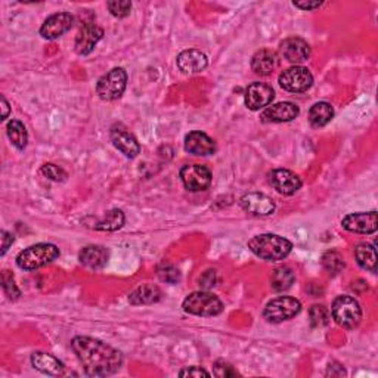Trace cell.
<instances>
[{
	"mask_svg": "<svg viewBox=\"0 0 378 378\" xmlns=\"http://www.w3.org/2000/svg\"><path fill=\"white\" fill-rule=\"evenodd\" d=\"M71 349L91 377L113 375L123 365V355L98 338L77 335L71 340Z\"/></svg>",
	"mask_w": 378,
	"mask_h": 378,
	"instance_id": "1",
	"label": "cell"
},
{
	"mask_svg": "<svg viewBox=\"0 0 378 378\" xmlns=\"http://www.w3.org/2000/svg\"><path fill=\"white\" fill-rule=\"evenodd\" d=\"M247 245L252 250V253L267 262L284 260L293 250L291 241H288L287 238L276 234L256 235L248 241Z\"/></svg>",
	"mask_w": 378,
	"mask_h": 378,
	"instance_id": "2",
	"label": "cell"
},
{
	"mask_svg": "<svg viewBox=\"0 0 378 378\" xmlns=\"http://www.w3.org/2000/svg\"><path fill=\"white\" fill-rule=\"evenodd\" d=\"M59 257V248L55 244L41 243L25 248L16 256V265L23 271H36L52 263Z\"/></svg>",
	"mask_w": 378,
	"mask_h": 378,
	"instance_id": "3",
	"label": "cell"
},
{
	"mask_svg": "<svg viewBox=\"0 0 378 378\" xmlns=\"http://www.w3.org/2000/svg\"><path fill=\"white\" fill-rule=\"evenodd\" d=\"M333 320L346 330H355L362 321V309L356 298L351 296H338L331 307Z\"/></svg>",
	"mask_w": 378,
	"mask_h": 378,
	"instance_id": "4",
	"label": "cell"
},
{
	"mask_svg": "<svg viewBox=\"0 0 378 378\" xmlns=\"http://www.w3.org/2000/svg\"><path fill=\"white\" fill-rule=\"evenodd\" d=\"M182 307L186 313L197 316H217L223 312L221 298L208 291L191 293L184 300Z\"/></svg>",
	"mask_w": 378,
	"mask_h": 378,
	"instance_id": "5",
	"label": "cell"
},
{
	"mask_svg": "<svg viewBox=\"0 0 378 378\" xmlns=\"http://www.w3.org/2000/svg\"><path fill=\"white\" fill-rule=\"evenodd\" d=\"M127 86V73L124 68H113L96 83V93L104 101H115L122 98Z\"/></svg>",
	"mask_w": 378,
	"mask_h": 378,
	"instance_id": "6",
	"label": "cell"
},
{
	"mask_svg": "<svg viewBox=\"0 0 378 378\" xmlns=\"http://www.w3.org/2000/svg\"><path fill=\"white\" fill-rule=\"evenodd\" d=\"M302 311V303L294 297L281 296L278 298H274L266 304L263 316L267 322L271 324H281L284 321L291 320V318L297 316Z\"/></svg>",
	"mask_w": 378,
	"mask_h": 378,
	"instance_id": "7",
	"label": "cell"
},
{
	"mask_svg": "<svg viewBox=\"0 0 378 378\" xmlns=\"http://www.w3.org/2000/svg\"><path fill=\"white\" fill-rule=\"evenodd\" d=\"M313 85V76L306 67L294 65L280 76V86L287 92L303 93Z\"/></svg>",
	"mask_w": 378,
	"mask_h": 378,
	"instance_id": "8",
	"label": "cell"
},
{
	"mask_svg": "<svg viewBox=\"0 0 378 378\" xmlns=\"http://www.w3.org/2000/svg\"><path fill=\"white\" fill-rule=\"evenodd\" d=\"M181 181L188 191H205L212 185V172L201 164H186L181 168Z\"/></svg>",
	"mask_w": 378,
	"mask_h": 378,
	"instance_id": "9",
	"label": "cell"
},
{
	"mask_svg": "<svg viewBox=\"0 0 378 378\" xmlns=\"http://www.w3.org/2000/svg\"><path fill=\"white\" fill-rule=\"evenodd\" d=\"M109 136H111L113 145L127 158H135L141 153V145L136 141V137L122 123H115L111 127Z\"/></svg>",
	"mask_w": 378,
	"mask_h": 378,
	"instance_id": "10",
	"label": "cell"
},
{
	"mask_svg": "<svg viewBox=\"0 0 378 378\" xmlns=\"http://www.w3.org/2000/svg\"><path fill=\"white\" fill-rule=\"evenodd\" d=\"M342 226L346 231L355 232V234H374L378 230V221H377V212H368V213H352L343 217Z\"/></svg>",
	"mask_w": 378,
	"mask_h": 378,
	"instance_id": "11",
	"label": "cell"
},
{
	"mask_svg": "<svg viewBox=\"0 0 378 378\" xmlns=\"http://www.w3.org/2000/svg\"><path fill=\"white\" fill-rule=\"evenodd\" d=\"M274 98H275V92L272 86L256 82L245 89L244 101L248 109H252V111H258V109H262L265 107H269L271 102L274 101Z\"/></svg>",
	"mask_w": 378,
	"mask_h": 378,
	"instance_id": "12",
	"label": "cell"
},
{
	"mask_svg": "<svg viewBox=\"0 0 378 378\" xmlns=\"http://www.w3.org/2000/svg\"><path fill=\"white\" fill-rule=\"evenodd\" d=\"M243 210L256 217L269 216L275 212V203L271 197L262 192H248L240 201Z\"/></svg>",
	"mask_w": 378,
	"mask_h": 378,
	"instance_id": "13",
	"label": "cell"
},
{
	"mask_svg": "<svg viewBox=\"0 0 378 378\" xmlns=\"http://www.w3.org/2000/svg\"><path fill=\"white\" fill-rule=\"evenodd\" d=\"M74 24V18L68 12H58L49 16L43 25L41 27V36L47 41H55V38L61 37L67 32L71 30Z\"/></svg>",
	"mask_w": 378,
	"mask_h": 378,
	"instance_id": "14",
	"label": "cell"
},
{
	"mask_svg": "<svg viewBox=\"0 0 378 378\" xmlns=\"http://www.w3.org/2000/svg\"><path fill=\"white\" fill-rule=\"evenodd\" d=\"M280 54L291 64L306 63L311 56V46L300 37H288L280 45Z\"/></svg>",
	"mask_w": 378,
	"mask_h": 378,
	"instance_id": "15",
	"label": "cell"
},
{
	"mask_svg": "<svg viewBox=\"0 0 378 378\" xmlns=\"http://www.w3.org/2000/svg\"><path fill=\"white\" fill-rule=\"evenodd\" d=\"M269 184L282 195H294L303 185L298 175L291 170H287V168H275V170H272L269 173Z\"/></svg>",
	"mask_w": 378,
	"mask_h": 378,
	"instance_id": "16",
	"label": "cell"
},
{
	"mask_svg": "<svg viewBox=\"0 0 378 378\" xmlns=\"http://www.w3.org/2000/svg\"><path fill=\"white\" fill-rule=\"evenodd\" d=\"M102 37H104V30L101 27L93 23L85 24L76 37V45H74L76 52L78 55H89L93 51L95 46Z\"/></svg>",
	"mask_w": 378,
	"mask_h": 378,
	"instance_id": "17",
	"label": "cell"
},
{
	"mask_svg": "<svg viewBox=\"0 0 378 378\" xmlns=\"http://www.w3.org/2000/svg\"><path fill=\"white\" fill-rule=\"evenodd\" d=\"M216 142L203 132H191L185 137V151L194 155H213L216 153Z\"/></svg>",
	"mask_w": 378,
	"mask_h": 378,
	"instance_id": "18",
	"label": "cell"
},
{
	"mask_svg": "<svg viewBox=\"0 0 378 378\" xmlns=\"http://www.w3.org/2000/svg\"><path fill=\"white\" fill-rule=\"evenodd\" d=\"M300 113V109L293 102H278L267 107L262 113V120L265 123H287L291 122Z\"/></svg>",
	"mask_w": 378,
	"mask_h": 378,
	"instance_id": "19",
	"label": "cell"
},
{
	"mask_svg": "<svg viewBox=\"0 0 378 378\" xmlns=\"http://www.w3.org/2000/svg\"><path fill=\"white\" fill-rule=\"evenodd\" d=\"M176 63L182 73L195 74V73H201L203 69H205L208 59L205 54L198 51V49H188V51L179 54Z\"/></svg>",
	"mask_w": 378,
	"mask_h": 378,
	"instance_id": "20",
	"label": "cell"
},
{
	"mask_svg": "<svg viewBox=\"0 0 378 378\" xmlns=\"http://www.w3.org/2000/svg\"><path fill=\"white\" fill-rule=\"evenodd\" d=\"M109 253L105 247L101 245H87L78 254V260L89 269H102V267L108 263Z\"/></svg>",
	"mask_w": 378,
	"mask_h": 378,
	"instance_id": "21",
	"label": "cell"
},
{
	"mask_svg": "<svg viewBox=\"0 0 378 378\" xmlns=\"http://www.w3.org/2000/svg\"><path fill=\"white\" fill-rule=\"evenodd\" d=\"M32 364L37 371H41L46 375H63L65 373L64 364L55 357L54 355L43 353V352H36L32 355Z\"/></svg>",
	"mask_w": 378,
	"mask_h": 378,
	"instance_id": "22",
	"label": "cell"
},
{
	"mask_svg": "<svg viewBox=\"0 0 378 378\" xmlns=\"http://www.w3.org/2000/svg\"><path fill=\"white\" fill-rule=\"evenodd\" d=\"M278 67V56L271 49H260L252 58V69L256 74L269 76Z\"/></svg>",
	"mask_w": 378,
	"mask_h": 378,
	"instance_id": "23",
	"label": "cell"
},
{
	"mask_svg": "<svg viewBox=\"0 0 378 378\" xmlns=\"http://www.w3.org/2000/svg\"><path fill=\"white\" fill-rule=\"evenodd\" d=\"M162 290L154 284H144L139 285L136 290H133L129 296V302L133 306H141V304H153L160 302L162 298Z\"/></svg>",
	"mask_w": 378,
	"mask_h": 378,
	"instance_id": "24",
	"label": "cell"
},
{
	"mask_svg": "<svg viewBox=\"0 0 378 378\" xmlns=\"http://www.w3.org/2000/svg\"><path fill=\"white\" fill-rule=\"evenodd\" d=\"M355 257L357 265H359L362 269L373 274L377 272V253L374 245L368 243L357 244L355 248Z\"/></svg>",
	"mask_w": 378,
	"mask_h": 378,
	"instance_id": "25",
	"label": "cell"
},
{
	"mask_svg": "<svg viewBox=\"0 0 378 378\" xmlns=\"http://www.w3.org/2000/svg\"><path fill=\"white\" fill-rule=\"evenodd\" d=\"M334 108L328 102H316L309 109V122L313 127H324L333 120Z\"/></svg>",
	"mask_w": 378,
	"mask_h": 378,
	"instance_id": "26",
	"label": "cell"
},
{
	"mask_svg": "<svg viewBox=\"0 0 378 378\" xmlns=\"http://www.w3.org/2000/svg\"><path fill=\"white\" fill-rule=\"evenodd\" d=\"M296 281V275L288 266L276 267L272 274V288L275 291H287L290 290Z\"/></svg>",
	"mask_w": 378,
	"mask_h": 378,
	"instance_id": "27",
	"label": "cell"
},
{
	"mask_svg": "<svg viewBox=\"0 0 378 378\" xmlns=\"http://www.w3.org/2000/svg\"><path fill=\"white\" fill-rule=\"evenodd\" d=\"M6 133L9 141H11L19 151H23V149L27 146L28 142V135H27V129L25 126L18 122V120H11L6 126Z\"/></svg>",
	"mask_w": 378,
	"mask_h": 378,
	"instance_id": "28",
	"label": "cell"
},
{
	"mask_svg": "<svg viewBox=\"0 0 378 378\" xmlns=\"http://www.w3.org/2000/svg\"><path fill=\"white\" fill-rule=\"evenodd\" d=\"M124 225V214L122 210H118V208H114V210L108 212L101 222H98L96 225H93L95 230L99 231H108L113 232L120 230V227Z\"/></svg>",
	"mask_w": 378,
	"mask_h": 378,
	"instance_id": "29",
	"label": "cell"
},
{
	"mask_svg": "<svg viewBox=\"0 0 378 378\" xmlns=\"http://www.w3.org/2000/svg\"><path fill=\"white\" fill-rule=\"evenodd\" d=\"M322 266L324 269L330 274V275H338L343 269H344V260L343 256L338 252H326L322 256Z\"/></svg>",
	"mask_w": 378,
	"mask_h": 378,
	"instance_id": "30",
	"label": "cell"
},
{
	"mask_svg": "<svg viewBox=\"0 0 378 378\" xmlns=\"http://www.w3.org/2000/svg\"><path fill=\"white\" fill-rule=\"evenodd\" d=\"M309 318H311V324H312V326H315V328H321V326L328 325V322H330V320H331V313H330V311L326 309L325 306H322V304H315V306L311 307Z\"/></svg>",
	"mask_w": 378,
	"mask_h": 378,
	"instance_id": "31",
	"label": "cell"
},
{
	"mask_svg": "<svg viewBox=\"0 0 378 378\" xmlns=\"http://www.w3.org/2000/svg\"><path fill=\"white\" fill-rule=\"evenodd\" d=\"M157 275L163 282H167V284H176L179 282V280H181V272H179L177 267H175L173 265L164 263L162 266H158Z\"/></svg>",
	"mask_w": 378,
	"mask_h": 378,
	"instance_id": "32",
	"label": "cell"
},
{
	"mask_svg": "<svg viewBox=\"0 0 378 378\" xmlns=\"http://www.w3.org/2000/svg\"><path fill=\"white\" fill-rule=\"evenodd\" d=\"M2 287H3L6 296L11 298V300H16V298L21 296V291H19V288L15 284L14 275L9 271L2 272Z\"/></svg>",
	"mask_w": 378,
	"mask_h": 378,
	"instance_id": "33",
	"label": "cell"
},
{
	"mask_svg": "<svg viewBox=\"0 0 378 378\" xmlns=\"http://www.w3.org/2000/svg\"><path fill=\"white\" fill-rule=\"evenodd\" d=\"M108 11L111 12V15L117 18H124L132 11V3L129 0H113V2L107 3Z\"/></svg>",
	"mask_w": 378,
	"mask_h": 378,
	"instance_id": "34",
	"label": "cell"
},
{
	"mask_svg": "<svg viewBox=\"0 0 378 378\" xmlns=\"http://www.w3.org/2000/svg\"><path fill=\"white\" fill-rule=\"evenodd\" d=\"M42 173L47 179H51V181H54V182H64L65 179H67V173L63 170L61 167L54 164V163L43 164L42 166Z\"/></svg>",
	"mask_w": 378,
	"mask_h": 378,
	"instance_id": "35",
	"label": "cell"
},
{
	"mask_svg": "<svg viewBox=\"0 0 378 378\" xmlns=\"http://www.w3.org/2000/svg\"><path fill=\"white\" fill-rule=\"evenodd\" d=\"M213 370H214V375L216 377H221V378H227V377H236V375H240L236 373L235 368L230 364V362H226L223 359L221 361H217L213 366Z\"/></svg>",
	"mask_w": 378,
	"mask_h": 378,
	"instance_id": "36",
	"label": "cell"
},
{
	"mask_svg": "<svg viewBox=\"0 0 378 378\" xmlns=\"http://www.w3.org/2000/svg\"><path fill=\"white\" fill-rule=\"evenodd\" d=\"M179 375L181 377H210V374H208L207 371H204L203 368L200 366H191V368H186V370H182L181 373H179Z\"/></svg>",
	"mask_w": 378,
	"mask_h": 378,
	"instance_id": "37",
	"label": "cell"
},
{
	"mask_svg": "<svg viewBox=\"0 0 378 378\" xmlns=\"http://www.w3.org/2000/svg\"><path fill=\"white\" fill-rule=\"evenodd\" d=\"M200 285L203 288H210L216 285V272L214 271H207L201 278H200Z\"/></svg>",
	"mask_w": 378,
	"mask_h": 378,
	"instance_id": "38",
	"label": "cell"
},
{
	"mask_svg": "<svg viewBox=\"0 0 378 378\" xmlns=\"http://www.w3.org/2000/svg\"><path fill=\"white\" fill-rule=\"evenodd\" d=\"M293 5L298 9H303V11H313V9H318L322 6V2H293Z\"/></svg>",
	"mask_w": 378,
	"mask_h": 378,
	"instance_id": "39",
	"label": "cell"
},
{
	"mask_svg": "<svg viewBox=\"0 0 378 378\" xmlns=\"http://www.w3.org/2000/svg\"><path fill=\"white\" fill-rule=\"evenodd\" d=\"M12 243H14V235L6 232V231H2V256L6 254V252L9 250V247L12 245Z\"/></svg>",
	"mask_w": 378,
	"mask_h": 378,
	"instance_id": "40",
	"label": "cell"
},
{
	"mask_svg": "<svg viewBox=\"0 0 378 378\" xmlns=\"http://www.w3.org/2000/svg\"><path fill=\"white\" fill-rule=\"evenodd\" d=\"M2 107H3V114H2V120H6L8 114H9V104L6 101V98L2 96Z\"/></svg>",
	"mask_w": 378,
	"mask_h": 378,
	"instance_id": "41",
	"label": "cell"
}]
</instances>
